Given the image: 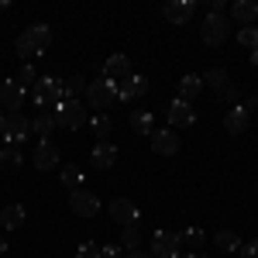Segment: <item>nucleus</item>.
Returning a JSON list of instances; mask_svg holds the SVG:
<instances>
[{
	"label": "nucleus",
	"mask_w": 258,
	"mask_h": 258,
	"mask_svg": "<svg viewBox=\"0 0 258 258\" xmlns=\"http://www.w3.org/2000/svg\"><path fill=\"white\" fill-rule=\"evenodd\" d=\"M248 120H251V114L244 110V103H234V107H227V114H224V131H227V135H244V131H248Z\"/></svg>",
	"instance_id": "obj_16"
},
{
	"label": "nucleus",
	"mask_w": 258,
	"mask_h": 258,
	"mask_svg": "<svg viewBox=\"0 0 258 258\" xmlns=\"http://www.w3.org/2000/svg\"><path fill=\"white\" fill-rule=\"evenodd\" d=\"M21 165H24L21 148H14V145H4V148H0V169H4V172H18Z\"/></svg>",
	"instance_id": "obj_22"
},
{
	"label": "nucleus",
	"mask_w": 258,
	"mask_h": 258,
	"mask_svg": "<svg viewBox=\"0 0 258 258\" xmlns=\"http://www.w3.org/2000/svg\"><path fill=\"white\" fill-rule=\"evenodd\" d=\"M241 258H258V241H248V244H241Z\"/></svg>",
	"instance_id": "obj_36"
},
{
	"label": "nucleus",
	"mask_w": 258,
	"mask_h": 258,
	"mask_svg": "<svg viewBox=\"0 0 258 258\" xmlns=\"http://www.w3.org/2000/svg\"><path fill=\"white\" fill-rule=\"evenodd\" d=\"M14 83H18L21 90H28V86H35V83H38V73H35V69L24 62V66L18 69V76H14Z\"/></svg>",
	"instance_id": "obj_31"
},
{
	"label": "nucleus",
	"mask_w": 258,
	"mask_h": 258,
	"mask_svg": "<svg viewBox=\"0 0 258 258\" xmlns=\"http://www.w3.org/2000/svg\"><path fill=\"white\" fill-rule=\"evenodd\" d=\"M120 251H124L120 244H107V248H100V255H103V258H120Z\"/></svg>",
	"instance_id": "obj_37"
},
{
	"label": "nucleus",
	"mask_w": 258,
	"mask_h": 258,
	"mask_svg": "<svg viewBox=\"0 0 258 258\" xmlns=\"http://www.w3.org/2000/svg\"><path fill=\"white\" fill-rule=\"evenodd\" d=\"M200 38H203V45H214V48L224 45L231 38V18L227 14H207L200 24Z\"/></svg>",
	"instance_id": "obj_4"
},
{
	"label": "nucleus",
	"mask_w": 258,
	"mask_h": 258,
	"mask_svg": "<svg viewBox=\"0 0 258 258\" xmlns=\"http://www.w3.org/2000/svg\"><path fill=\"white\" fill-rule=\"evenodd\" d=\"M141 93H148V80L141 76V73H131L127 80L117 83V100H135Z\"/></svg>",
	"instance_id": "obj_18"
},
{
	"label": "nucleus",
	"mask_w": 258,
	"mask_h": 258,
	"mask_svg": "<svg viewBox=\"0 0 258 258\" xmlns=\"http://www.w3.org/2000/svg\"><path fill=\"white\" fill-rule=\"evenodd\" d=\"M90 127H93V135H97L100 141H107L110 127H114V120H110V114H97V117L90 120Z\"/></svg>",
	"instance_id": "obj_30"
},
{
	"label": "nucleus",
	"mask_w": 258,
	"mask_h": 258,
	"mask_svg": "<svg viewBox=\"0 0 258 258\" xmlns=\"http://www.w3.org/2000/svg\"><path fill=\"white\" fill-rule=\"evenodd\" d=\"M80 93H86V80H83V76H73V80H66V100H76Z\"/></svg>",
	"instance_id": "obj_33"
},
{
	"label": "nucleus",
	"mask_w": 258,
	"mask_h": 258,
	"mask_svg": "<svg viewBox=\"0 0 258 258\" xmlns=\"http://www.w3.org/2000/svg\"><path fill=\"white\" fill-rule=\"evenodd\" d=\"M165 117L172 124V131H176V127H193V124H197V110H193V103H186V100L176 97L165 107Z\"/></svg>",
	"instance_id": "obj_9"
},
{
	"label": "nucleus",
	"mask_w": 258,
	"mask_h": 258,
	"mask_svg": "<svg viewBox=\"0 0 258 258\" xmlns=\"http://www.w3.org/2000/svg\"><path fill=\"white\" fill-rule=\"evenodd\" d=\"M69 210H73L76 217H97L100 214V197L90 193L86 186H83V189H73V193H69Z\"/></svg>",
	"instance_id": "obj_8"
},
{
	"label": "nucleus",
	"mask_w": 258,
	"mask_h": 258,
	"mask_svg": "<svg viewBox=\"0 0 258 258\" xmlns=\"http://www.w3.org/2000/svg\"><path fill=\"white\" fill-rule=\"evenodd\" d=\"M255 107H258V93H255V97H248V103H244V110H248V114H251V110H255Z\"/></svg>",
	"instance_id": "obj_38"
},
{
	"label": "nucleus",
	"mask_w": 258,
	"mask_h": 258,
	"mask_svg": "<svg viewBox=\"0 0 258 258\" xmlns=\"http://www.w3.org/2000/svg\"><path fill=\"white\" fill-rule=\"evenodd\" d=\"M83 100H86V107H93V110H100V114H107V110H110V103L117 100V83L103 80V76L93 80V83H86Z\"/></svg>",
	"instance_id": "obj_3"
},
{
	"label": "nucleus",
	"mask_w": 258,
	"mask_h": 258,
	"mask_svg": "<svg viewBox=\"0 0 258 258\" xmlns=\"http://www.w3.org/2000/svg\"><path fill=\"white\" fill-rule=\"evenodd\" d=\"M138 244H141V227H138V224H127V227H124V234H120V248L138 251Z\"/></svg>",
	"instance_id": "obj_29"
},
{
	"label": "nucleus",
	"mask_w": 258,
	"mask_h": 258,
	"mask_svg": "<svg viewBox=\"0 0 258 258\" xmlns=\"http://www.w3.org/2000/svg\"><path fill=\"white\" fill-rule=\"evenodd\" d=\"M52 114H55V124L66 127V131H80L86 124V110H83L80 100H62V103H55Z\"/></svg>",
	"instance_id": "obj_6"
},
{
	"label": "nucleus",
	"mask_w": 258,
	"mask_h": 258,
	"mask_svg": "<svg viewBox=\"0 0 258 258\" xmlns=\"http://www.w3.org/2000/svg\"><path fill=\"white\" fill-rule=\"evenodd\" d=\"M4 251H7V241H0V255H4Z\"/></svg>",
	"instance_id": "obj_42"
},
{
	"label": "nucleus",
	"mask_w": 258,
	"mask_h": 258,
	"mask_svg": "<svg viewBox=\"0 0 258 258\" xmlns=\"http://www.w3.org/2000/svg\"><path fill=\"white\" fill-rule=\"evenodd\" d=\"M21 224H24V207H21V203H7V207H0V227L18 231Z\"/></svg>",
	"instance_id": "obj_20"
},
{
	"label": "nucleus",
	"mask_w": 258,
	"mask_h": 258,
	"mask_svg": "<svg viewBox=\"0 0 258 258\" xmlns=\"http://www.w3.org/2000/svg\"><path fill=\"white\" fill-rule=\"evenodd\" d=\"M62 186L73 193V189H83L86 186V172H83V165H66L62 169Z\"/></svg>",
	"instance_id": "obj_23"
},
{
	"label": "nucleus",
	"mask_w": 258,
	"mask_h": 258,
	"mask_svg": "<svg viewBox=\"0 0 258 258\" xmlns=\"http://www.w3.org/2000/svg\"><path fill=\"white\" fill-rule=\"evenodd\" d=\"M152 152H155V155H176L179 152V135L172 127H169V131H165V127H162V131H152Z\"/></svg>",
	"instance_id": "obj_17"
},
{
	"label": "nucleus",
	"mask_w": 258,
	"mask_h": 258,
	"mask_svg": "<svg viewBox=\"0 0 258 258\" xmlns=\"http://www.w3.org/2000/svg\"><path fill=\"white\" fill-rule=\"evenodd\" d=\"M214 241H217L220 251H241V244H244L234 231H217V238H214Z\"/></svg>",
	"instance_id": "obj_28"
},
{
	"label": "nucleus",
	"mask_w": 258,
	"mask_h": 258,
	"mask_svg": "<svg viewBox=\"0 0 258 258\" xmlns=\"http://www.w3.org/2000/svg\"><path fill=\"white\" fill-rule=\"evenodd\" d=\"M124 258H152V255H141V251H127Z\"/></svg>",
	"instance_id": "obj_40"
},
{
	"label": "nucleus",
	"mask_w": 258,
	"mask_h": 258,
	"mask_svg": "<svg viewBox=\"0 0 258 258\" xmlns=\"http://www.w3.org/2000/svg\"><path fill=\"white\" fill-rule=\"evenodd\" d=\"M238 41L244 48H258V28L255 24H248V28H238Z\"/></svg>",
	"instance_id": "obj_32"
},
{
	"label": "nucleus",
	"mask_w": 258,
	"mask_h": 258,
	"mask_svg": "<svg viewBox=\"0 0 258 258\" xmlns=\"http://www.w3.org/2000/svg\"><path fill=\"white\" fill-rule=\"evenodd\" d=\"M52 131H55V114H52V110H41L38 117L31 120V135H38L41 141H48Z\"/></svg>",
	"instance_id": "obj_21"
},
{
	"label": "nucleus",
	"mask_w": 258,
	"mask_h": 258,
	"mask_svg": "<svg viewBox=\"0 0 258 258\" xmlns=\"http://www.w3.org/2000/svg\"><path fill=\"white\" fill-rule=\"evenodd\" d=\"M110 220H117L120 227H127V224H138V220H141L138 203H135V200H127V197L110 200Z\"/></svg>",
	"instance_id": "obj_10"
},
{
	"label": "nucleus",
	"mask_w": 258,
	"mask_h": 258,
	"mask_svg": "<svg viewBox=\"0 0 258 258\" xmlns=\"http://www.w3.org/2000/svg\"><path fill=\"white\" fill-rule=\"evenodd\" d=\"M200 80H203V86H214V90H224V86H227V73H224L220 66H210V69H207V73H203Z\"/></svg>",
	"instance_id": "obj_27"
},
{
	"label": "nucleus",
	"mask_w": 258,
	"mask_h": 258,
	"mask_svg": "<svg viewBox=\"0 0 258 258\" xmlns=\"http://www.w3.org/2000/svg\"><path fill=\"white\" fill-rule=\"evenodd\" d=\"M28 135H31V120L24 117V114H4L0 117V138L7 141V145L18 148L21 141H28Z\"/></svg>",
	"instance_id": "obj_5"
},
{
	"label": "nucleus",
	"mask_w": 258,
	"mask_h": 258,
	"mask_svg": "<svg viewBox=\"0 0 258 258\" xmlns=\"http://www.w3.org/2000/svg\"><path fill=\"white\" fill-rule=\"evenodd\" d=\"M179 238H182V248H189V251H200V248L207 244V234H203L200 227H186Z\"/></svg>",
	"instance_id": "obj_26"
},
{
	"label": "nucleus",
	"mask_w": 258,
	"mask_h": 258,
	"mask_svg": "<svg viewBox=\"0 0 258 258\" xmlns=\"http://www.w3.org/2000/svg\"><path fill=\"white\" fill-rule=\"evenodd\" d=\"M31 100H35V107L55 110V103L66 100V83L55 80V76H38V83L31 86Z\"/></svg>",
	"instance_id": "obj_2"
},
{
	"label": "nucleus",
	"mask_w": 258,
	"mask_h": 258,
	"mask_svg": "<svg viewBox=\"0 0 258 258\" xmlns=\"http://www.w3.org/2000/svg\"><path fill=\"white\" fill-rule=\"evenodd\" d=\"M220 100L234 107V100H238V86H224V90H220Z\"/></svg>",
	"instance_id": "obj_35"
},
{
	"label": "nucleus",
	"mask_w": 258,
	"mask_h": 258,
	"mask_svg": "<svg viewBox=\"0 0 258 258\" xmlns=\"http://www.w3.org/2000/svg\"><path fill=\"white\" fill-rule=\"evenodd\" d=\"M14 48H18L21 59H35V55H45L48 48H52V28L48 24H28L24 31L18 35V41H14Z\"/></svg>",
	"instance_id": "obj_1"
},
{
	"label": "nucleus",
	"mask_w": 258,
	"mask_h": 258,
	"mask_svg": "<svg viewBox=\"0 0 258 258\" xmlns=\"http://www.w3.org/2000/svg\"><path fill=\"white\" fill-rule=\"evenodd\" d=\"M0 107H4L7 114H21V107H24V90H21L14 80L0 83Z\"/></svg>",
	"instance_id": "obj_13"
},
{
	"label": "nucleus",
	"mask_w": 258,
	"mask_h": 258,
	"mask_svg": "<svg viewBox=\"0 0 258 258\" xmlns=\"http://www.w3.org/2000/svg\"><path fill=\"white\" fill-rule=\"evenodd\" d=\"M182 255V238L176 231H155L152 238V258H179Z\"/></svg>",
	"instance_id": "obj_7"
},
{
	"label": "nucleus",
	"mask_w": 258,
	"mask_h": 258,
	"mask_svg": "<svg viewBox=\"0 0 258 258\" xmlns=\"http://www.w3.org/2000/svg\"><path fill=\"white\" fill-rule=\"evenodd\" d=\"M231 21L241 24V28L255 24V21H258V0H234V7H231Z\"/></svg>",
	"instance_id": "obj_19"
},
{
	"label": "nucleus",
	"mask_w": 258,
	"mask_h": 258,
	"mask_svg": "<svg viewBox=\"0 0 258 258\" xmlns=\"http://www.w3.org/2000/svg\"><path fill=\"white\" fill-rule=\"evenodd\" d=\"M162 14H165L169 24H186V21H193V14H197V0H165Z\"/></svg>",
	"instance_id": "obj_11"
},
{
	"label": "nucleus",
	"mask_w": 258,
	"mask_h": 258,
	"mask_svg": "<svg viewBox=\"0 0 258 258\" xmlns=\"http://www.w3.org/2000/svg\"><path fill=\"white\" fill-rule=\"evenodd\" d=\"M76 258H103V255H100V244H93V241H83L80 248H76Z\"/></svg>",
	"instance_id": "obj_34"
},
{
	"label": "nucleus",
	"mask_w": 258,
	"mask_h": 258,
	"mask_svg": "<svg viewBox=\"0 0 258 258\" xmlns=\"http://www.w3.org/2000/svg\"><path fill=\"white\" fill-rule=\"evenodd\" d=\"M251 66H258V48H251Z\"/></svg>",
	"instance_id": "obj_41"
},
{
	"label": "nucleus",
	"mask_w": 258,
	"mask_h": 258,
	"mask_svg": "<svg viewBox=\"0 0 258 258\" xmlns=\"http://www.w3.org/2000/svg\"><path fill=\"white\" fill-rule=\"evenodd\" d=\"M131 127H135L138 135H152V131H155V117H152V110H131Z\"/></svg>",
	"instance_id": "obj_25"
},
{
	"label": "nucleus",
	"mask_w": 258,
	"mask_h": 258,
	"mask_svg": "<svg viewBox=\"0 0 258 258\" xmlns=\"http://www.w3.org/2000/svg\"><path fill=\"white\" fill-rule=\"evenodd\" d=\"M127 76H131V59H127L124 52H114L110 59L103 62V80L120 83V80H127Z\"/></svg>",
	"instance_id": "obj_14"
},
{
	"label": "nucleus",
	"mask_w": 258,
	"mask_h": 258,
	"mask_svg": "<svg viewBox=\"0 0 258 258\" xmlns=\"http://www.w3.org/2000/svg\"><path fill=\"white\" fill-rule=\"evenodd\" d=\"M200 90H203V80H200L197 73H189V76L179 80V100H186V103H193V97H197Z\"/></svg>",
	"instance_id": "obj_24"
},
{
	"label": "nucleus",
	"mask_w": 258,
	"mask_h": 258,
	"mask_svg": "<svg viewBox=\"0 0 258 258\" xmlns=\"http://www.w3.org/2000/svg\"><path fill=\"white\" fill-rule=\"evenodd\" d=\"M114 162H117V145L114 141H97L93 145V155H90V165L100 169V172H107Z\"/></svg>",
	"instance_id": "obj_15"
},
{
	"label": "nucleus",
	"mask_w": 258,
	"mask_h": 258,
	"mask_svg": "<svg viewBox=\"0 0 258 258\" xmlns=\"http://www.w3.org/2000/svg\"><path fill=\"white\" fill-rule=\"evenodd\" d=\"M31 162H35V169L38 172H52L55 165H59V148H55V141H38L35 145V155H31Z\"/></svg>",
	"instance_id": "obj_12"
},
{
	"label": "nucleus",
	"mask_w": 258,
	"mask_h": 258,
	"mask_svg": "<svg viewBox=\"0 0 258 258\" xmlns=\"http://www.w3.org/2000/svg\"><path fill=\"white\" fill-rule=\"evenodd\" d=\"M179 258H207V255H203V251H182Z\"/></svg>",
	"instance_id": "obj_39"
}]
</instances>
